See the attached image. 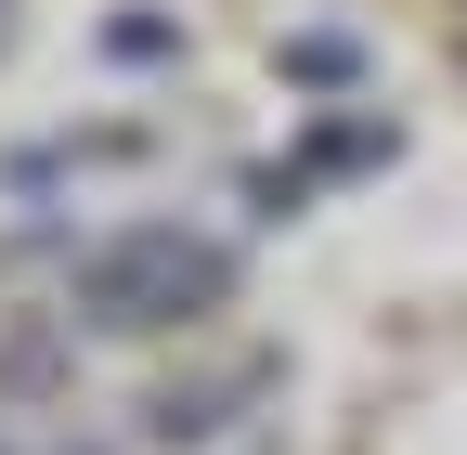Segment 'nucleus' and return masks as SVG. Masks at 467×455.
Masks as SVG:
<instances>
[{
    "instance_id": "nucleus-1",
    "label": "nucleus",
    "mask_w": 467,
    "mask_h": 455,
    "mask_svg": "<svg viewBox=\"0 0 467 455\" xmlns=\"http://www.w3.org/2000/svg\"><path fill=\"white\" fill-rule=\"evenodd\" d=\"M91 325H169L182 300H221V248H182V235H130L91 260Z\"/></svg>"
}]
</instances>
